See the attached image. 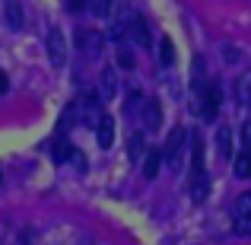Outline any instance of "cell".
Segmentation results:
<instances>
[{
	"instance_id": "cell-1",
	"label": "cell",
	"mask_w": 251,
	"mask_h": 245,
	"mask_svg": "<svg viewBox=\"0 0 251 245\" xmlns=\"http://www.w3.org/2000/svg\"><path fill=\"white\" fill-rule=\"evenodd\" d=\"M220 86H213V83H207L201 92H197V111H201V118L203 121H213L216 118V109H220Z\"/></svg>"
},
{
	"instance_id": "cell-2",
	"label": "cell",
	"mask_w": 251,
	"mask_h": 245,
	"mask_svg": "<svg viewBox=\"0 0 251 245\" xmlns=\"http://www.w3.org/2000/svg\"><path fill=\"white\" fill-rule=\"evenodd\" d=\"M184 140H188V131L172 128V134L166 137V143H162V160L169 165H178V160H181V153H184Z\"/></svg>"
},
{
	"instance_id": "cell-3",
	"label": "cell",
	"mask_w": 251,
	"mask_h": 245,
	"mask_svg": "<svg viewBox=\"0 0 251 245\" xmlns=\"http://www.w3.org/2000/svg\"><path fill=\"white\" fill-rule=\"evenodd\" d=\"M45 48H48V61L54 64V67H61L64 61H67V42H64L61 29H51L48 38H45Z\"/></svg>"
},
{
	"instance_id": "cell-4",
	"label": "cell",
	"mask_w": 251,
	"mask_h": 245,
	"mask_svg": "<svg viewBox=\"0 0 251 245\" xmlns=\"http://www.w3.org/2000/svg\"><path fill=\"white\" fill-rule=\"evenodd\" d=\"M76 45H80L83 57H99L102 54V35L92 29H80L76 32Z\"/></svg>"
},
{
	"instance_id": "cell-5",
	"label": "cell",
	"mask_w": 251,
	"mask_h": 245,
	"mask_svg": "<svg viewBox=\"0 0 251 245\" xmlns=\"http://www.w3.org/2000/svg\"><path fill=\"white\" fill-rule=\"evenodd\" d=\"M235 233H251V191L235 201Z\"/></svg>"
},
{
	"instance_id": "cell-6",
	"label": "cell",
	"mask_w": 251,
	"mask_h": 245,
	"mask_svg": "<svg viewBox=\"0 0 251 245\" xmlns=\"http://www.w3.org/2000/svg\"><path fill=\"white\" fill-rule=\"evenodd\" d=\"M124 26H127V35L134 38L137 45L150 48V26H147V19H143V16H137V13H134V16H130Z\"/></svg>"
},
{
	"instance_id": "cell-7",
	"label": "cell",
	"mask_w": 251,
	"mask_h": 245,
	"mask_svg": "<svg viewBox=\"0 0 251 245\" xmlns=\"http://www.w3.org/2000/svg\"><path fill=\"white\" fill-rule=\"evenodd\" d=\"M96 140H99L102 150L111 147V140H115V118H111V115H102L96 121Z\"/></svg>"
},
{
	"instance_id": "cell-8",
	"label": "cell",
	"mask_w": 251,
	"mask_h": 245,
	"mask_svg": "<svg viewBox=\"0 0 251 245\" xmlns=\"http://www.w3.org/2000/svg\"><path fill=\"white\" fill-rule=\"evenodd\" d=\"M115 92H118V74L111 67H105L102 74H99V96L102 99H115Z\"/></svg>"
},
{
	"instance_id": "cell-9",
	"label": "cell",
	"mask_w": 251,
	"mask_h": 245,
	"mask_svg": "<svg viewBox=\"0 0 251 245\" xmlns=\"http://www.w3.org/2000/svg\"><path fill=\"white\" fill-rule=\"evenodd\" d=\"M143 121H147L150 131H159L162 128V109H159V99H147L143 105Z\"/></svg>"
},
{
	"instance_id": "cell-10",
	"label": "cell",
	"mask_w": 251,
	"mask_h": 245,
	"mask_svg": "<svg viewBox=\"0 0 251 245\" xmlns=\"http://www.w3.org/2000/svg\"><path fill=\"white\" fill-rule=\"evenodd\" d=\"M159 165H162V150H147V156H143L140 169H143V178H156L159 175Z\"/></svg>"
},
{
	"instance_id": "cell-11",
	"label": "cell",
	"mask_w": 251,
	"mask_h": 245,
	"mask_svg": "<svg viewBox=\"0 0 251 245\" xmlns=\"http://www.w3.org/2000/svg\"><path fill=\"white\" fill-rule=\"evenodd\" d=\"M216 153H220L223 160H229V156H232V134H229L226 128L216 131Z\"/></svg>"
},
{
	"instance_id": "cell-12",
	"label": "cell",
	"mask_w": 251,
	"mask_h": 245,
	"mask_svg": "<svg viewBox=\"0 0 251 245\" xmlns=\"http://www.w3.org/2000/svg\"><path fill=\"white\" fill-rule=\"evenodd\" d=\"M147 140H143V134H130V140H127V153H130V160H140V156H147Z\"/></svg>"
},
{
	"instance_id": "cell-13",
	"label": "cell",
	"mask_w": 251,
	"mask_h": 245,
	"mask_svg": "<svg viewBox=\"0 0 251 245\" xmlns=\"http://www.w3.org/2000/svg\"><path fill=\"white\" fill-rule=\"evenodd\" d=\"M232 169H235V178H248L251 175V153H248V150H242V153L235 156Z\"/></svg>"
},
{
	"instance_id": "cell-14",
	"label": "cell",
	"mask_w": 251,
	"mask_h": 245,
	"mask_svg": "<svg viewBox=\"0 0 251 245\" xmlns=\"http://www.w3.org/2000/svg\"><path fill=\"white\" fill-rule=\"evenodd\" d=\"M6 23H10V29H23V10L16 0H6Z\"/></svg>"
},
{
	"instance_id": "cell-15",
	"label": "cell",
	"mask_w": 251,
	"mask_h": 245,
	"mask_svg": "<svg viewBox=\"0 0 251 245\" xmlns=\"http://www.w3.org/2000/svg\"><path fill=\"white\" fill-rule=\"evenodd\" d=\"M194 92H201L203 86H207V64H203V57H194Z\"/></svg>"
},
{
	"instance_id": "cell-16",
	"label": "cell",
	"mask_w": 251,
	"mask_h": 245,
	"mask_svg": "<svg viewBox=\"0 0 251 245\" xmlns=\"http://www.w3.org/2000/svg\"><path fill=\"white\" fill-rule=\"evenodd\" d=\"M172 61H175V45H172V38H159V64L162 67H172Z\"/></svg>"
},
{
	"instance_id": "cell-17",
	"label": "cell",
	"mask_w": 251,
	"mask_h": 245,
	"mask_svg": "<svg viewBox=\"0 0 251 245\" xmlns=\"http://www.w3.org/2000/svg\"><path fill=\"white\" fill-rule=\"evenodd\" d=\"M140 105H147V99H143V96H140L137 89H130V92H127V111L134 115V111L140 109Z\"/></svg>"
},
{
	"instance_id": "cell-18",
	"label": "cell",
	"mask_w": 251,
	"mask_h": 245,
	"mask_svg": "<svg viewBox=\"0 0 251 245\" xmlns=\"http://www.w3.org/2000/svg\"><path fill=\"white\" fill-rule=\"evenodd\" d=\"M89 10L96 13V16H108V10H111V0H89Z\"/></svg>"
},
{
	"instance_id": "cell-19",
	"label": "cell",
	"mask_w": 251,
	"mask_h": 245,
	"mask_svg": "<svg viewBox=\"0 0 251 245\" xmlns=\"http://www.w3.org/2000/svg\"><path fill=\"white\" fill-rule=\"evenodd\" d=\"M118 64H121L124 70H130V67H134V54H130L127 48H118Z\"/></svg>"
},
{
	"instance_id": "cell-20",
	"label": "cell",
	"mask_w": 251,
	"mask_h": 245,
	"mask_svg": "<svg viewBox=\"0 0 251 245\" xmlns=\"http://www.w3.org/2000/svg\"><path fill=\"white\" fill-rule=\"evenodd\" d=\"M89 6V0H67V10L70 13H80V10H86Z\"/></svg>"
},
{
	"instance_id": "cell-21",
	"label": "cell",
	"mask_w": 251,
	"mask_h": 245,
	"mask_svg": "<svg viewBox=\"0 0 251 245\" xmlns=\"http://www.w3.org/2000/svg\"><path fill=\"white\" fill-rule=\"evenodd\" d=\"M6 86H10V80H6V74L0 70V92H6Z\"/></svg>"
},
{
	"instance_id": "cell-22",
	"label": "cell",
	"mask_w": 251,
	"mask_h": 245,
	"mask_svg": "<svg viewBox=\"0 0 251 245\" xmlns=\"http://www.w3.org/2000/svg\"><path fill=\"white\" fill-rule=\"evenodd\" d=\"M245 150L251 153V128H248V124H245Z\"/></svg>"
},
{
	"instance_id": "cell-23",
	"label": "cell",
	"mask_w": 251,
	"mask_h": 245,
	"mask_svg": "<svg viewBox=\"0 0 251 245\" xmlns=\"http://www.w3.org/2000/svg\"><path fill=\"white\" fill-rule=\"evenodd\" d=\"M248 105H251V96H248Z\"/></svg>"
}]
</instances>
